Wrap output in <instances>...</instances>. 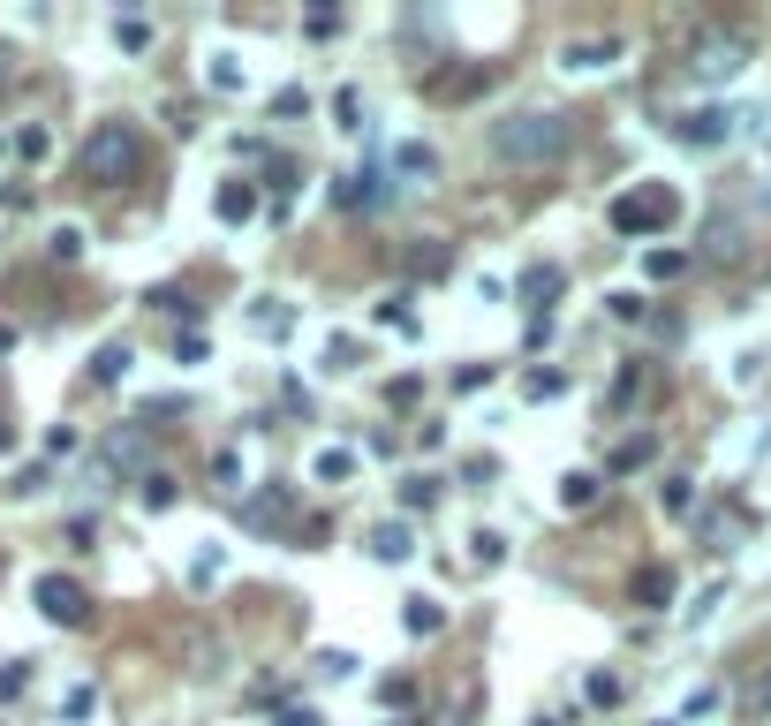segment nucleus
Wrapping results in <instances>:
<instances>
[{"label": "nucleus", "instance_id": "obj_1", "mask_svg": "<svg viewBox=\"0 0 771 726\" xmlns=\"http://www.w3.org/2000/svg\"><path fill=\"white\" fill-rule=\"evenodd\" d=\"M567 144H575V129H567V114H553V106H522L507 122H492V160H507V167H545Z\"/></svg>", "mask_w": 771, "mask_h": 726}, {"label": "nucleus", "instance_id": "obj_2", "mask_svg": "<svg viewBox=\"0 0 771 726\" xmlns=\"http://www.w3.org/2000/svg\"><path fill=\"white\" fill-rule=\"evenodd\" d=\"M605 227L628 235V243H650V235L681 227V190H674V182H636V190H620V197L605 205Z\"/></svg>", "mask_w": 771, "mask_h": 726}, {"label": "nucleus", "instance_id": "obj_3", "mask_svg": "<svg viewBox=\"0 0 771 726\" xmlns=\"http://www.w3.org/2000/svg\"><path fill=\"white\" fill-rule=\"evenodd\" d=\"M144 167V136H136V122H99L84 136V160H76V174H84L91 190H114V182H128V174Z\"/></svg>", "mask_w": 771, "mask_h": 726}, {"label": "nucleus", "instance_id": "obj_4", "mask_svg": "<svg viewBox=\"0 0 771 726\" xmlns=\"http://www.w3.org/2000/svg\"><path fill=\"white\" fill-rule=\"evenodd\" d=\"M31 605H39V621H53V628H84L91 621V591L76 575H61V567L31 575Z\"/></svg>", "mask_w": 771, "mask_h": 726}, {"label": "nucleus", "instance_id": "obj_5", "mask_svg": "<svg viewBox=\"0 0 771 726\" xmlns=\"http://www.w3.org/2000/svg\"><path fill=\"white\" fill-rule=\"evenodd\" d=\"M386 197H393V182H386L379 160H363V167L333 174V205H341V213H379Z\"/></svg>", "mask_w": 771, "mask_h": 726}, {"label": "nucleus", "instance_id": "obj_6", "mask_svg": "<svg viewBox=\"0 0 771 726\" xmlns=\"http://www.w3.org/2000/svg\"><path fill=\"white\" fill-rule=\"evenodd\" d=\"M733 129H741V114H733V106H696V114H681V122H674V136H681L688 152H719V144H733Z\"/></svg>", "mask_w": 771, "mask_h": 726}, {"label": "nucleus", "instance_id": "obj_7", "mask_svg": "<svg viewBox=\"0 0 771 726\" xmlns=\"http://www.w3.org/2000/svg\"><path fill=\"white\" fill-rule=\"evenodd\" d=\"M703 84H727V76H741L749 69V39H733V31H711V39L696 45V61H688Z\"/></svg>", "mask_w": 771, "mask_h": 726}, {"label": "nucleus", "instance_id": "obj_8", "mask_svg": "<svg viewBox=\"0 0 771 726\" xmlns=\"http://www.w3.org/2000/svg\"><path fill=\"white\" fill-rule=\"evenodd\" d=\"M431 174H439V152H431L424 136H401L393 160H386V182H393V190H424Z\"/></svg>", "mask_w": 771, "mask_h": 726}, {"label": "nucleus", "instance_id": "obj_9", "mask_svg": "<svg viewBox=\"0 0 771 726\" xmlns=\"http://www.w3.org/2000/svg\"><path fill=\"white\" fill-rule=\"evenodd\" d=\"M514 296H522V310H530V318H553V303L567 296V265H553V257H545V265H530Z\"/></svg>", "mask_w": 771, "mask_h": 726}, {"label": "nucleus", "instance_id": "obj_10", "mask_svg": "<svg viewBox=\"0 0 771 726\" xmlns=\"http://www.w3.org/2000/svg\"><path fill=\"white\" fill-rule=\"evenodd\" d=\"M620 53H628V39H613V31H605V39H567L559 45V69H567V76H598Z\"/></svg>", "mask_w": 771, "mask_h": 726}, {"label": "nucleus", "instance_id": "obj_11", "mask_svg": "<svg viewBox=\"0 0 771 726\" xmlns=\"http://www.w3.org/2000/svg\"><path fill=\"white\" fill-rule=\"evenodd\" d=\"M363 553L379 560V567H409V553H417V530H409V522H371V530H363Z\"/></svg>", "mask_w": 771, "mask_h": 726}, {"label": "nucleus", "instance_id": "obj_12", "mask_svg": "<svg viewBox=\"0 0 771 726\" xmlns=\"http://www.w3.org/2000/svg\"><path fill=\"white\" fill-rule=\"evenodd\" d=\"M356 477H363V454H356V447H318V454H310V484H326V492H341Z\"/></svg>", "mask_w": 771, "mask_h": 726}, {"label": "nucleus", "instance_id": "obj_13", "mask_svg": "<svg viewBox=\"0 0 771 726\" xmlns=\"http://www.w3.org/2000/svg\"><path fill=\"white\" fill-rule=\"evenodd\" d=\"M674 591H681V583H674V567H666V560L636 567V583H628V599H636L642 613H666V605H674Z\"/></svg>", "mask_w": 771, "mask_h": 726}, {"label": "nucleus", "instance_id": "obj_14", "mask_svg": "<svg viewBox=\"0 0 771 726\" xmlns=\"http://www.w3.org/2000/svg\"><path fill=\"white\" fill-rule=\"evenodd\" d=\"M462 545H470V567H484V575H492V567H507V560H514V538L500 530V522H476V530L462 538Z\"/></svg>", "mask_w": 771, "mask_h": 726}, {"label": "nucleus", "instance_id": "obj_15", "mask_svg": "<svg viewBox=\"0 0 771 726\" xmlns=\"http://www.w3.org/2000/svg\"><path fill=\"white\" fill-rule=\"evenodd\" d=\"M213 219L219 227H250L257 219V182H219L213 190Z\"/></svg>", "mask_w": 771, "mask_h": 726}, {"label": "nucleus", "instance_id": "obj_16", "mask_svg": "<svg viewBox=\"0 0 771 726\" xmlns=\"http://www.w3.org/2000/svg\"><path fill=\"white\" fill-rule=\"evenodd\" d=\"M393 500H401V514H431L439 500H446V477H431V470H409L401 484H393Z\"/></svg>", "mask_w": 771, "mask_h": 726}, {"label": "nucleus", "instance_id": "obj_17", "mask_svg": "<svg viewBox=\"0 0 771 726\" xmlns=\"http://www.w3.org/2000/svg\"><path fill=\"white\" fill-rule=\"evenodd\" d=\"M205 84H213L219 99H235V91H250V61L219 45V53H205Z\"/></svg>", "mask_w": 771, "mask_h": 726}, {"label": "nucleus", "instance_id": "obj_18", "mask_svg": "<svg viewBox=\"0 0 771 726\" xmlns=\"http://www.w3.org/2000/svg\"><path fill=\"white\" fill-rule=\"evenodd\" d=\"M401 628H409V636H439V628H446V599L409 591V599H401Z\"/></svg>", "mask_w": 771, "mask_h": 726}, {"label": "nucleus", "instance_id": "obj_19", "mask_svg": "<svg viewBox=\"0 0 771 726\" xmlns=\"http://www.w3.org/2000/svg\"><path fill=\"white\" fill-rule=\"evenodd\" d=\"M128 364H136V348H128V341H99V348H91V371H84V379L91 386H122Z\"/></svg>", "mask_w": 771, "mask_h": 726}, {"label": "nucleus", "instance_id": "obj_20", "mask_svg": "<svg viewBox=\"0 0 771 726\" xmlns=\"http://www.w3.org/2000/svg\"><path fill=\"white\" fill-rule=\"evenodd\" d=\"M250 334H265V341H288V334H296V310H288V296H257V303H250Z\"/></svg>", "mask_w": 771, "mask_h": 726}, {"label": "nucleus", "instance_id": "obj_21", "mask_svg": "<svg viewBox=\"0 0 771 726\" xmlns=\"http://www.w3.org/2000/svg\"><path fill=\"white\" fill-rule=\"evenodd\" d=\"M598 500H605V477L598 470H567V477H559V508H567V514H590Z\"/></svg>", "mask_w": 771, "mask_h": 726}, {"label": "nucleus", "instance_id": "obj_22", "mask_svg": "<svg viewBox=\"0 0 771 726\" xmlns=\"http://www.w3.org/2000/svg\"><path fill=\"white\" fill-rule=\"evenodd\" d=\"M8 152H16L23 167H45V160H53V129H45V122H23L16 136H8Z\"/></svg>", "mask_w": 771, "mask_h": 726}, {"label": "nucleus", "instance_id": "obj_23", "mask_svg": "<svg viewBox=\"0 0 771 726\" xmlns=\"http://www.w3.org/2000/svg\"><path fill=\"white\" fill-rule=\"evenodd\" d=\"M91 250V235L84 227H76V219H61V227H53V235H45V257H53V265H76V257Z\"/></svg>", "mask_w": 771, "mask_h": 726}, {"label": "nucleus", "instance_id": "obj_24", "mask_svg": "<svg viewBox=\"0 0 771 726\" xmlns=\"http://www.w3.org/2000/svg\"><path fill=\"white\" fill-rule=\"evenodd\" d=\"M136 500H144V508H152V514H167L174 500H182V484H174L167 470H144V484H136Z\"/></svg>", "mask_w": 771, "mask_h": 726}, {"label": "nucleus", "instance_id": "obj_25", "mask_svg": "<svg viewBox=\"0 0 771 726\" xmlns=\"http://www.w3.org/2000/svg\"><path fill=\"white\" fill-rule=\"evenodd\" d=\"M605 318H613V326H642V318H650L642 288H613V296H605Z\"/></svg>", "mask_w": 771, "mask_h": 726}, {"label": "nucleus", "instance_id": "obj_26", "mask_svg": "<svg viewBox=\"0 0 771 726\" xmlns=\"http://www.w3.org/2000/svg\"><path fill=\"white\" fill-rule=\"evenodd\" d=\"M688 508H696V477H681V470L658 477V514H688Z\"/></svg>", "mask_w": 771, "mask_h": 726}, {"label": "nucleus", "instance_id": "obj_27", "mask_svg": "<svg viewBox=\"0 0 771 726\" xmlns=\"http://www.w3.org/2000/svg\"><path fill=\"white\" fill-rule=\"evenodd\" d=\"M189 575H197V583H219V575H227V538H197V560H189Z\"/></svg>", "mask_w": 771, "mask_h": 726}, {"label": "nucleus", "instance_id": "obj_28", "mask_svg": "<svg viewBox=\"0 0 771 726\" xmlns=\"http://www.w3.org/2000/svg\"><path fill=\"white\" fill-rule=\"evenodd\" d=\"M356 364H363V341H356V334H326V371H333V379H348Z\"/></svg>", "mask_w": 771, "mask_h": 726}, {"label": "nucleus", "instance_id": "obj_29", "mask_svg": "<svg viewBox=\"0 0 771 726\" xmlns=\"http://www.w3.org/2000/svg\"><path fill=\"white\" fill-rule=\"evenodd\" d=\"M583 696H590V704H598V712H613V704H620V696H628V682H620V674H613V666H598V674H583Z\"/></svg>", "mask_w": 771, "mask_h": 726}, {"label": "nucleus", "instance_id": "obj_30", "mask_svg": "<svg viewBox=\"0 0 771 726\" xmlns=\"http://www.w3.org/2000/svg\"><path fill=\"white\" fill-rule=\"evenodd\" d=\"M114 45L122 53H152V16H114Z\"/></svg>", "mask_w": 771, "mask_h": 726}, {"label": "nucleus", "instance_id": "obj_31", "mask_svg": "<svg viewBox=\"0 0 771 726\" xmlns=\"http://www.w3.org/2000/svg\"><path fill=\"white\" fill-rule=\"evenodd\" d=\"M500 477H507V462H500V454H470V462H462V484H470V492H492Z\"/></svg>", "mask_w": 771, "mask_h": 726}, {"label": "nucleus", "instance_id": "obj_32", "mask_svg": "<svg viewBox=\"0 0 771 726\" xmlns=\"http://www.w3.org/2000/svg\"><path fill=\"white\" fill-rule=\"evenodd\" d=\"M650 462H658V439L642 431V439H628V447L613 454V477H628V470H650Z\"/></svg>", "mask_w": 771, "mask_h": 726}, {"label": "nucleus", "instance_id": "obj_33", "mask_svg": "<svg viewBox=\"0 0 771 726\" xmlns=\"http://www.w3.org/2000/svg\"><path fill=\"white\" fill-rule=\"evenodd\" d=\"M688 250H642V280H681Z\"/></svg>", "mask_w": 771, "mask_h": 726}, {"label": "nucleus", "instance_id": "obj_34", "mask_svg": "<svg viewBox=\"0 0 771 726\" xmlns=\"http://www.w3.org/2000/svg\"><path fill=\"white\" fill-rule=\"evenodd\" d=\"M213 484H219V492H243V484H250V470H243V454H235V447H219V454H213Z\"/></svg>", "mask_w": 771, "mask_h": 726}, {"label": "nucleus", "instance_id": "obj_35", "mask_svg": "<svg viewBox=\"0 0 771 726\" xmlns=\"http://www.w3.org/2000/svg\"><path fill=\"white\" fill-rule=\"evenodd\" d=\"M522 393H530V401H559V393H567V371H553V364H537V371L522 379Z\"/></svg>", "mask_w": 771, "mask_h": 726}, {"label": "nucleus", "instance_id": "obj_36", "mask_svg": "<svg viewBox=\"0 0 771 726\" xmlns=\"http://www.w3.org/2000/svg\"><path fill=\"white\" fill-rule=\"evenodd\" d=\"M333 129H348V136L363 129V91H356V84H341V91H333Z\"/></svg>", "mask_w": 771, "mask_h": 726}, {"label": "nucleus", "instance_id": "obj_37", "mask_svg": "<svg viewBox=\"0 0 771 726\" xmlns=\"http://www.w3.org/2000/svg\"><path fill=\"white\" fill-rule=\"evenodd\" d=\"M205 356H213V341H205V326H189V334H174V364H182V371H197Z\"/></svg>", "mask_w": 771, "mask_h": 726}, {"label": "nucleus", "instance_id": "obj_38", "mask_svg": "<svg viewBox=\"0 0 771 726\" xmlns=\"http://www.w3.org/2000/svg\"><path fill=\"white\" fill-rule=\"evenodd\" d=\"M379 326H386V334H417V303H409V296H386L379 303Z\"/></svg>", "mask_w": 771, "mask_h": 726}, {"label": "nucleus", "instance_id": "obj_39", "mask_svg": "<svg viewBox=\"0 0 771 726\" xmlns=\"http://www.w3.org/2000/svg\"><path fill=\"white\" fill-rule=\"evenodd\" d=\"M296 114H302V122H310V91H302V84L273 91V122H296Z\"/></svg>", "mask_w": 771, "mask_h": 726}, {"label": "nucleus", "instance_id": "obj_40", "mask_svg": "<svg viewBox=\"0 0 771 726\" xmlns=\"http://www.w3.org/2000/svg\"><path fill=\"white\" fill-rule=\"evenodd\" d=\"M91 704H99V688H91V682H76L69 696H61V719H69V726H84V719H91Z\"/></svg>", "mask_w": 771, "mask_h": 726}, {"label": "nucleus", "instance_id": "obj_41", "mask_svg": "<svg viewBox=\"0 0 771 726\" xmlns=\"http://www.w3.org/2000/svg\"><path fill=\"white\" fill-rule=\"evenodd\" d=\"M23 688H31V658H8V666H0V704H16Z\"/></svg>", "mask_w": 771, "mask_h": 726}, {"label": "nucleus", "instance_id": "obj_42", "mask_svg": "<svg viewBox=\"0 0 771 726\" xmlns=\"http://www.w3.org/2000/svg\"><path fill=\"white\" fill-rule=\"evenodd\" d=\"M424 393V371H401V379H386V409H409Z\"/></svg>", "mask_w": 771, "mask_h": 726}, {"label": "nucleus", "instance_id": "obj_43", "mask_svg": "<svg viewBox=\"0 0 771 726\" xmlns=\"http://www.w3.org/2000/svg\"><path fill=\"white\" fill-rule=\"evenodd\" d=\"M409 696H417V682H409V674H386V682H379V704H386V712H401Z\"/></svg>", "mask_w": 771, "mask_h": 726}, {"label": "nucleus", "instance_id": "obj_44", "mask_svg": "<svg viewBox=\"0 0 771 726\" xmlns=\"http://www.w3.org/2000/svg\"><path fill=\"white\" fill-rule=\"evenodd\" d=\"M764 379V348H741V356H733V386H757Z\"/></svg>", "mask_w": 771, "mask_h": 726}, {"label": "nucleus", "instance_id": "obj_45", "mask_svg": "<svg viewBox=\"0 0 771 726\" xmlns=\"http://www.w3.org/2000/svg\"><path fill=\"white\" fill-rule=\"evenodd\" d=\"M76 447H84V431H76V425H53V431H45V454H53V462H61V454H76Z\"/></svg>", "mask_w": 771, "mask_h": 726}, {"label": "nucleus", "instance_id": "obj_46", "mask_svg": "<svg viewBox=\"0 0 771 726\" xmlns=\"http://www.w3.org/2000/svg\"><path fill=\"white\" fill-rule=\"evenodd\" d=\"M446 447V425L439 417H417V454H439Z\"/></svg>", "mask_w": 771, "mask_h": 726}, {"label": "nucleus", "instance_id": "obj_47", "mask_svg": "<svg viewBox=\"0 0 771 726\" xmlns=\"http://www.w3.org/2000/svg\"><path fill=\"white\" fill-rule=\"evenodd\" d=\"M318 674H326V682H348V674H356V658H348V651H318Z\"/></svg>", "mask_w": 771, "mask_h": 726}, {"label": "nucleus", "instance_id": "obj_48", "mask_svg": "<svg viewBox=\"0 0 771 726\" xmlns=\"http://www.w3.org/2000/svg\"><path fill=\"white\" fill-rule=\"evenodd\" d=\"M636 393H642V371H636V364H628V371H620V379H613V409H628V401H636Z\"/></svg>", "mask_w": 771, "mask_h": 726}, {"label": "nucleus", "instance_id": "obj_49", "mask_svg": "<svg viewBox=\"0 0 771 726\" xmlns=\"http://www.w3.org/2000/svg\"><path fill=\"white\" fill-rule=\"evenodd\" d=\"M409 265H417L424 280H439V273H446V243H431V250H417V257H409Z\"/></svg>", "mask_w": 771, "mask_h": 726}, {"label": "nucleus", "instance_id": "obj_50", "mask_svg": "<svg viewBox=\"0 0 771 726\" xmlns=\"http://www.w3.org/2000/svg\"><path fill=\"white\" fill-rule=\"evenodd\" d=\"M273 726H326V719H318V704H288V712H273Z\"/></svg>", "mask_w": 771, "mask_h": 726}, {"label": "nucleus", "instance_id": "obj_51", "mask_svg": "<svg viewBox=\"0 0 771 726\" xmlns=\"http://www.w3.org/2000/svg\"><path fill=\"white\" fill-rule=\"evenodd\" d=\"M476 303H507V273H476Z\"/></svg>", "mask_w": 771, "mask_h": 726}, {"label": "nucleus", "instance_id": "obj_52", "mask_svg": "<svg viewBox=\"0 0 771 726\" xmlns=\"http://www.w3.org/2000/svg\"><path fill=\"white\" fill-rule=\"evenodd\" d=\"M454 386H462V393H476V386H492V364H462V371H454Z\"/></svg>", "mask_w": 771, "mask_h": 726}, {"label": "nucleus", "instance_id": "obj_53", "mask_svg": "<svg viewBox=\"0 0 771 726\" xmlns=\"http://www.w3.org/2000/svg\"><path fill=\"white\" fill-rule=\"evenodd\" d=\"M719 599H727V583H711V591H703V599L688 605V628H696V621H711V605H719Z\"/></svg>", "mask_w": 771, "mask_h": 726}, {"label": "nucleus", "instance_id": "obj_54", "mask_svg": "<svg viewBox=\"0 0 771 726\" xmlns=\"http://www.w3.org/2000/svg\"><path fill=\"white\" fill-rule=\"evenodd\" d=\"M16 341H23V334H16V326L0 318V356H16Z\"/></svg>", "mask_w": 771, "mask_h": 726}, {"label": "nucleus", "instance_id": "obj_55", "mask_svg": "<svg viewBox=\"0 0 771 726\" xmlns=\"http://www.w3.org/2000/svg\"><path fill=\"white\" fill-rule=\"evenodd\" d=\"M530 726H567V719H559V712H537V719H530Z\"/></svg>", "mask_w": 771, "mask_h": 726}, {"label": "nucleus", "instance_id": "obj_56", "mask_svg": "<svg viewBox=\"0 0 771 726\" xmlns=\"http://www.w3.org/2000/svg\"><path fill=\"white\" fill-rule=\"evenodd\" d=\"M0 160H8V136H0Z\"/></svg>", "mask_w": 771, "mask_h": 726}, {"label": "nucleus", "instance_id": "obj_57", "mask_svg": "<svg viewBox=\"0 0 771 726\" xmlns=\"http://www.w3.org/2000/svg\"><path fill=\"white\" fill-rule=\"evenodd\" d=\"M658 726H681V719H658Z\"/></svg>", "mask_w": 771, "mask_h": 726}]
</instances>
